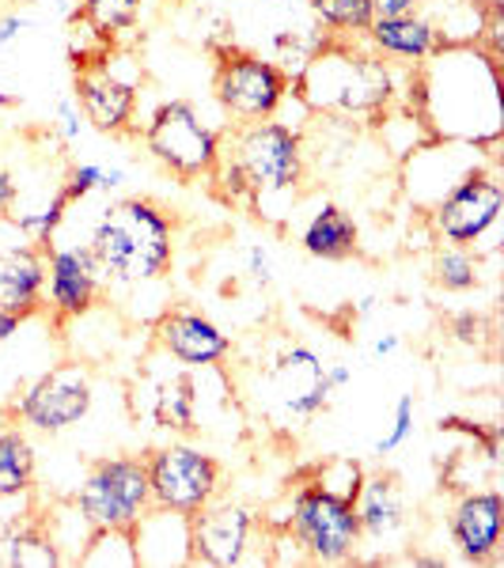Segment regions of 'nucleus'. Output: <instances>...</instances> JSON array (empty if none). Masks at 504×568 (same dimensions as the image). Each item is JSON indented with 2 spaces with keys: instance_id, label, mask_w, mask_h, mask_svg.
Here are the masks:
<instances>
[{
  "instance_id": "34",
  "label": "nucleus",
  "mask_w": 504,
  "mask_h": 568,
  "mask_svg": "<svg viewBox=\"0 0 504 568\" xmlns=\"http://www.w3.org/2000/svg\"><path fill=\"white\" fill-rule=\"evenodd\" d=\"M452 334L460 337L463 345H482V318H474V315L452 318Z\"/></svg>"
},
{
  "instance_id": "14",
  "label": "nucleus",
  "mask_w": 504,
  "mask_h": 568,
  "mask_svg": "<svg viewBox=\"0 0 504 568\" xmlns=\"http://www.w3.org/2000/svg\"><path fill=\"white\" fill-rule=\"evenodd\" d=\"M103 265L88 243L46 246V311L58 323L84 318L103 296Z\"/></svg>"
},
{
  "instance_id": "33",
  "label": "nucleus",
  "mask_w": 504,
  "mask_h": 568,
  "mask_svg": "<svg viewBox=\"0 0 504 568\" xmlns=\"http://www.w3.org/2000/svg\"><path fill=\"white\" fill-rule=\"evenodd\" d=\"M246 273H251L259 284H270L273 273H270V254L262 251V243H251L246 246Z\"/></svg>"
},
{
  "instance_id": "4",
  "label": "nucleus",
  "mask_w": 504,
  "mask_h": 568,
  "mask_svg": "<svg viewBox=\"0 0 504 568\" xmlns=\"http://www.w3.org/2000/svg\"><path fill=\"white\" fill-rule=\"evenodd\" d=\"M141 141L152 160L179 182L209 179L224 152V133L205 122L190 99H171L155 106V114L141 130Z\"/></svg>"
},
{
  "instance_id": "35",
  "label": "nucleus",
  "mask_w": 504,
  "mask_h": 568,
  "mask_svg": "<svg viewBox=\"0 0 504 568\" xmlns=\"http://www.w3.org/2000/svg\"><path fill=\"white\" fill-rule=\"evenodd\" d=\"M27 27H31V20H27V16H20V12H4V16H0V50H4L8 42L20 39Z\"/></svg>"
},
{
  "instance_id": "10",
  "label": "nucleus",
  "mask_w": 504,
  "mask_h": 568,
  "mask_svg": "<svg viewBox=\"0 0 504 568\" xmlns=\"http://www.w3.org/2000/svg\"><path fill=\"white\" fill-rule=\"evenodd\" d=\"M152 485V508H168L179 516H194L209 500L220 497V481H224V466L213 455L201 452L194 444H171L155 447L144 455Z\"/></svg>"
},
{
  "instance_id": "12",
  "label": "nucleus",
  "mask_w": 504,
  "mask_h": 568,
  "mask_svg": "<svg viewBox=\"0 0 504 568\" xmlns=\"http://www.w3.org/2000/svg\"><path fill=\"white\" fill-rule=\"evenodd\" d=\"M501 213H504V186L497 171L471 168L429 209V224H433L436 240H444L447 246H471L474 251L501 224Z\"/></svg>"
},
{
  "instance_id": "23",
  "label": "nucleus",
  "mask_w": 504,
  "mask_h": 568,
  "mask_svg": "<svg viewBox=\"0 0 504 568\" xmlns=\"http://www.w3.org/2000/svg\"><path fill=\"white\" fill-rule=\"evenodd\" d=\"M0 565L12 568H50L65 565V554L50 538V530L42 527V519H12L0 542Z\"/></svg>"
},
{
  "instance_id": "20",
  "label": "nucleus",
  "mask_w": 504,
  "mask_h": 568,
  "mask_svg": "<svg viewBox=\"0 0 504 568\" xmlns=\"http://www.w3.org/2000/svg\"><path fill=\"white\" fill-rule=\"evenodd\" d=\"M356 519H361V535L375 538V542H387L406 527V497H402V485L391 474H375L364 478L361 497H356Z\"/></svg>"
},
{
  "instance_id": "41",
  "label": "nucleus",
  "mask_w": 504,
  "mask_h": 568,
  "mask_svg": "<svg viewBox=\"0 0 504 568\" xmlns=\"http://www.w3.org/2000/svg\"><path fill=\"white\" fill-rule=\"evenodd\" d=\"M20 4H31V0H20Z\"/></svg>"
},
{
  "instance_id": "38",
  "label": "nucleus",
  "mask_w": 504,
  "mask_h": 568,
  "mask_svg": "<svg viewBox=\"0 0 504 568\" xmlns=\"http://www.w3.org/2000/svg\"><path fill=\"white\" fill-rule=\"evenodd\" d=\"M326 379H330V387H334V390H342L345 383L353 379L350 364H326Z\"/></svg>"
},
{
  "instance_id": "31",
  "label": "nucleus",
  "mask_w": 504,
  "mask_h": 568,
  "mask_svg": "<svg viewBox=\"0 0 504 568\" xmlns=\"http://www.w3.org/2000/svg\"><path fill=\"white\" fill-rule=\"evenodd\" d=\"M16 201H20V179H16L8 168H0V224L12 220Z\"/></svg>"
},
{
  "instance_id": "15",
  "label": "nucleus",
  "mask_w": 504,
  "mask_h": 568,
  "mask_svg": "<svg viewBox=\"0 0 504 568\" xmlns=\"http://www.w3.org/2000/svg\"><path fill=\"white\" fill-rule=\"evenodd\" d=\"M155 345L190 372L224 368V361L235 349L232 334H224L205 311H194V307L163 311V315L155 318Z\"/></svg>"
},
{
  "instance_id": "13",
  "label": "nucleus",
  "mask_w": 504,
  "mask_h": 568,
  "mask_svg": "<svg viewBox=\"0 0 504 568\" xmlns=\"http://www.w3.org/2000/svg\"><path fill=\"white\" fill-rule=\"evenodd\" d=\"M254 535H259V511L240 500H209L190 516V565H246Z\"/></svg>"
},
{
  "instance_id": "32",
  "label": "nucleus",
  "mask_w": 504,
  "mask_h": 568,
  "mask_svg": "<svg viewBox=\"0 0 504 568\" xmlns=\"http://www.w3.org/2000/svg\"><path fill=\"white\" fill-rule=\"evenodd\" d=\"M80 106H77V99L72 95H65L58 103V130H61V136H65V141H77L80 136Z\"/></svg>"
},
{
  "instance_id": "11",
  "label": "nucleus",
  "mask_w": 504,
  "mask_h": 568,
  "mask_svg": "<svg viewBox=\"0 0 504 568\" xmlns=\"http://www.w3.org/2000/svg\"><path fill=\"white\" fill-rule=\"evenodd\" d=\"M91 398H95V390H91V372L84 364L65 361L46 375H39L31 387H23L16 394L12 409H8V420L31 428V433H39V436H61L88 417Z\"/></svg>"
},
{
  "instance_id": "26",
  "label": "nucleus",
  "mask_w": 504,
  "mask_h": 568,
  "mask_svg": "<svg viewBox=\"0 0 504 568\" xmlns=\"http://www.w3.org/2000/svg\"><path fill=\"white\" fill-rule=\"evenodd\" d=\"M433 281L444 292H471L482 284V258L471 246H440L433 258Z\"/></svg>"
},
{
  "instance_id": "37",
  "label": "nucleus",
  "mask_w": 504,
  "mask_h": 568,
  "mask_svg": "<svg viewBox=\"0 0 504 568\" xmlns=\"http://www.w3.org/2000/svg\"><path fill=\"white\" fill-rule=\"evenodd\" d=\"M27 323V318H20L16 315V311H8V307H0V345L8 342V337L16 334V329H20Z\"/></svg>"
},
{
  "instance_id": "27",
  "label": "nucleus",
  "mask_w": 504,
  "mask_h": 568,
  "mask_svg": "<svg viewBox=\"0 0 504 568\" xmlns=\"http://www.w3.org/2000/svg\"><path fill=\"white\" fill-rule=\"evenodd\" d=\"M69 209H72V201L65 197V190L58 186V190H53V197L46 201L39 213H20V216L8 220V224H12L27 243H34V246H42V251H46V246L53 243V235H58V227L65 224Z\"/></svg>"
},
{
  "instance_id": "25",
  "label": "nucleus",
  "mask_w": 504,
  "mask_h": 568,
  "mask_svg": "<svg viewBox=\"0 0 504 568\" xmlns=\"http://www.w3.org/2000/svg\"><path fill=\"white\" fill-rule=\"evenodd\" d=\"M308 8L326 27L330 39H364L375 20L372 0H308Z\"/></svg>"
},
{
  "instance_id": "39",
  "label": "nucleus",
  "mask_w": 504,
  "mask_h": 568,
  "mask_svg": "<svg viewBox=\"0 0 504 568\" xmlns=\"http://www.w3.org/2000/svg\"><path fill=\"white\" fill-rule=\"evenodd\" d=\"M399 345H402V337L399 334H387V337H380V342H375V356H387V353H395L399 349Z\"/></svg>"
},
{
  "instance_id": "19",
  "label": "nucleus",
  "mask_w": 504,
  "mask_h": 568,
  "mask_svg": "<svg viewBox=\"0 0 504 568\" xmlns=\"http://www.w3.org/2000/svg\"><path fill=\"white\" fill-rule=\"evenodd\" d=\"M137 394H144V406L137 409V417H149L152 428L160 433H179L190 436L198 433V383L187 372H168L155 383H137Z\"/></svg>"
},
{
  "instance_id": "3",
  "label": "nucleus",
  "mask_w": 504,
  "mask_h": 568,
  "mask_svg": "<svg viewBox=\"0 0 504 568\" xmlns=\"http://www.w3.org/2000/svg\"><path fill=\"white\" fill-rule=\"evenodd\" d=\"M232 149H224L240 163L251 186V205H265V201H289L296 186L304 182V136L296 125H285L278 118L254 125H232Z\"/></svg>"
},
{
  "instance_id": "5",
  "label": "nucleus",
  "mask_w": 504,
  "mask_h": 568,
  "mask_svg": "<svg viewBox=\"0 0 504 568\" xmlns=\"http://www.w3.org/2000/svg\"><path fill=\"white\" fill-rule=\"evenodd\" d=\"M285 535L300 549V557L315 565H345L364 546L356 504L319 489L315 481H304L292 493Z\"/></svg>"
},
{
  "instance_id": "8",
  "label": "nucleus",
  "mask_w": 504,
  "mask_h": 568,
  "mask_svg": "<svg viewBox=\"0 0 504 568\" xmlns=\"http://www.w3.org/2000/svg\"><path fill=\"white\" fill-rule=\"evenodd\" d=\"M80 114L95 133L130 136L137 133V106H141V77L122 69V58H110V45L77 61L72 84Z\"/></svg>"
},
{
  "instance_id": "21",
  "label": "nucleus",
  "mask_w": 504,
  "mask_h": 568,
  "mask_svg": "<svg viewBox=\"0 0 504 568\" xmlns=\"http://www.w3.org/2000/svg\"><path fill=\"white\" fill-rule=\"evenodd\" d=\"M300 246H304L311 258L345 262L361 251V227H356V220L345 213L342 205L326 201V205L308 220L304 232H300Z\"/></svg>"
},
{
  "instance_id": "40",
  "label": "nucleus",
  "mask_w": 504,
  "mask_h": 568,
  "mask_svg": "<svg viewBox=\"0 0 504 568\" xmlns=\"http://www.w3.org/2000/svg\"><path fill=\"white\" fill-rule=\"evenodd\" d=\"M8 106H20V95H16V91H0V110H8Z\"/></svg>"
},
{
  "instance_id": "29",
  "label": "nucleus",
  "mask_w": 504,
  "mask_h": 568,
  "mask_svg": "<svg viewBox=\"0 0 504 568\" xmlns=\"http://www.w3.org/2000/svg\"><path fill=\"white\" fill-rule=\"evenodd\" d=\"M122 168H99V163H77V168H69L65 182H61V190H65V197L77 205V201H84L88 194H95V190H114L122 186Z\"/></svg>"
},
{
  "instance_id": "28",
  "label": "nucleus",
  "mask_w": 504,
  "mask_h": 568,
  "mask_svg": "<svg viewBox=\"0 0 504 568\" xmlns=\"http://www.w3.org/2000/svg\"><path fill=\"white\" fill-rule=\"evenodd\" d=\"M364 466L361 463H353V459H326L323 466H315V481L319 489H326V493H334V497H342V500H353L356 504V497H361V485H364Z\"/></svg>"
},
{
  "instance_id": "1",
  "label": "nucleus",
  "mask_w": 504,
  "mask_h": 568,
  "mask_svg": "<svg viewBox=\"0 0 504 568\" xmlns=\"http://www.w3.org/2000/svg\"><path fill=\"white\" fill-rule=\"evenodd\" d=\"M292 91L300 95L311 114L334 118V122H353V118H383L399 95L395 69L372 53L356 39H330L311 50L300 77L292 80Z\"/></svg>"
},
{
  "instance_id": "9",
  "label": "nucleus",
  "mask_w": 504,
  "mask_h": 568,
  "mask_svg": "<svg viewBox=\"0 0 504 568\" xmlns=\"http://www.w3.org/2000/svg\"><path fill=\"white\" fill-rule=\"evenodd\" d=\"M330 394L334 387L326 379V364L308 345L281 349L262 372V409L281 428L315 420L330 406Z\"/></svg>"
},
{
  "instance_id": "16",
  "label": "nucleus",
  "mask_w": 504,
  "mask_h": 568,
  "mask_svg": "<svg viewBox=\"0 0 504 568\" xmlns=\"http://www.w3.org/2000/svg\"><path fill=\"white\" fill-rule=\"evenodd\" d=\"M447 530H452V542L463 554V561H493L504 538V497L497 489L463 493L447 511Z\"/></svg>"
},
{
  "instance_id": "22",
  "label": "nucleus",
  "mask_w": 504,
  "mask_h": 568,
  "mask_svg": "<svg viewBox=\"0 0 504 568\" xmlns=\"http://www.w3.org/2000/svg\"><path fill=\"white\" fill-rule=\"evenodd\" d=\"M34 444L23 425H0V500H20L34 489Z\"/></svg>"
},
{
  "instance_id": "17",
  "label": "nucleus",
  "mask_w": 504,
  "mask_h": 568,
  "mask_svg": "<svg viewBox=\"0 0 504 568\" xmlns=\"http://www.w3.org/2000/svg\"><path fill=\"white\" fill-rule=\"evenodd\" d=\"M372 53H380L387 65H425L429 58L440 50V34L429 23L425 12H410V16H375L372 27L364 31Z\"/></svg>"
},
{
  "instance_id": "30",
  "label": "nucleus",
  "mask_w": 504,
  "mask_h": 568,
  "mask_svg": "<svg viewBox=\"0 0 504 568\" xmlns=\"http://www.w3.org/2000/svg\"><path fill=\"white\" fill-rule=\"evenodd\" d=\"M414 420H417V402H414V394H402L399 398V406H395V420H391V433L375 444V455H395L402 444H406L410 436H414Z\"/></svg>"
},
{
  "instance_id": "2",
  "label": "nucleus",
  "mask_w": 504,
  "mask_h": 568,
  "mask_svg": "<svg viewBox=\"0 0 504 568\" xmlns=\"http://www.w3.org/2000/svg\"><path fill=\"white\" fill-rule=\"evenodd\" d=\"M88 246L110 284L141 288L163 281L175 265V220L152 197L110 201L95 220Z\"/></svg>"
},
{
  "instance_id": "6",
  "label": "nucleus",
  "mask_w": 504,
  "mask_h": 568,
  "mask_svg": "<svg viewBox=\"0 0 504 568\" xmlns=\"http://www.w3.org/2000/svg\"><path fill=\"white\" fill-rule=\"evenodd\" d=\"M292 91V77L278 61L251 50H220L213 69V99L228 125H254L278 118Z\"/></svg>"
},
{
  "instance_id": "7",
  "label": "nucleus",
  "mask_w": 504,
  "mask_h": 568,
  "mask_svg": "<svg viewBox=\"0 0 504 568\" xmlns=\"http://www.w3.org/2000/svg\"><path fill=\"white\" fill-rule=\"evenodd\" d=\"M72 504L91 530H133L137 519L152 508L149 466L141 455H110L99 459L80 481Z\"/></svg>"
},
{
  "instance_id": "36",
  "label": "nucleus",
  "mask_w": 504,
  "mask_h": 568,
  "mask_svg": "<svg viewBox=\"0 0 504 568\" xmlns=\"http://www.w3.org/2000/svg\"><path fill=\"white\" fill-rule=\"evenodd\" d=\"M375 4V16H410V12H421L425 0H372Z\"/></svg>"
},
{
  "instance_id": "24",
  "label": "nucleus",
  "mask_w": 504,
  "mask_h": 568,
  "mask_svg": "<svg viewBox=\"0 0 504 568\" xmlns=\"http://www.w3.org/2000/svg\"><path fill=\"white\" fill-rule=\"evenodd\" d=\"M144 0H80L77 20L99 39V45H114L118 39L141 23Z\"/></svg>"
},
{
  "instance_id": "18",
  "label": "nucleus",
  "mask_w": 504,
  "mask_h": 568,
  "mask_svg": "<svg viewBox=\"0 0 504 568\" xmlns=\"http://www.w3.org/2000/svg\"><path fill=\"white\" fill-rule=\"evenodd\" d=\"M0 307L20 318H34L46 311V251L34 243H20L0 251Z\"/></svg>"
}]
</instances>
